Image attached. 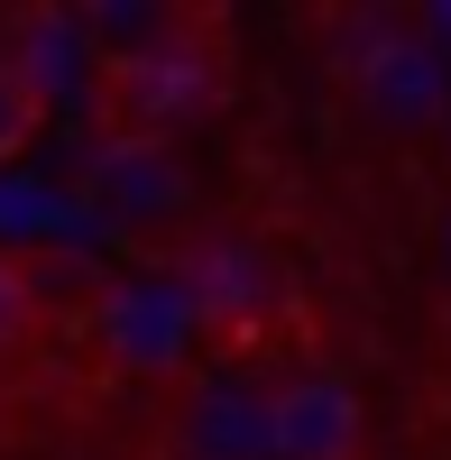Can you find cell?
<instances>
[{
	"label": "cell",
	"instance_id": "obj_1",
	"mask_svg": "<svg viewBox=\"0 0 451 460\" xmlns=\"http://www.w3.org/2000/svg\"><path fill=\"white\" fill-rule=\"evenodd\" d=\"M93 111H102L111 147H157L175 129H194L203 111H221V47L175 28L166 47L111 56V65H93Z\"/></svg>",
	"mask_w": 451,
	"mask_h": 460
},
{
	"label": "cell",
	"instance_id": "obj_2",
	"mask_svg": "<svg viewBox=\"0 0 451 460\" xmlns=\"http://www.w3.org/2000/svg\"><path fill=\"white\" fill-rule=\"evenodd\" d=\"M166 277L194 295V323H203V350H221V359H258L268 341L295 323L286 314V267L258 249V240H240V230H212V240H194Z\"/></svg>",
	"mask_w": 451,
	"mask_h": 460
},
{
	"label": "cell",
	"instance_id": "obj_3",
	"mask_svg": "<svg viewBox=\"0 0 451 460\" xmlns=\"http://www.w3.org/2000/svg\"><path fill=\"white\" fill-rule=\"evenodd\" d=\"M93 341L129 377H184L194 350H203V323H194V295L175 277H120L93 304Z\"/></svg>",
	"mask_w": 451,
	"mask_h": 460
},
{
	"label": "cell",
	"instance_id": "obj_4",
	"mask_svg": "<svg viewBox=\"0 0 451 460\" xmlns=\"http://www.w3.org/2000/svg\"><path fill=\"white\" fill-rule=\"evenodd\" d=\"M368 414L359 387L332 368H295L286 387H268V460H359Z\"/></svg>",
	"mask_w": 451,
	"mask_h": 460
},
{
	"label": "cell",
	"instance_id": "obj_5",
	"mask_svg": "<svg viewBox=\"0 0 451 460\" xmlns=\"http://www.w3.org/2000/svg\"><path fill=\"white\" fill-rule=\"evenodd\" d=\"M175 460H268V396L212 387V405L194 396V414L175 424Z\"/></svg>",
	"mask_w": 451,
	"mask_h": 460
},
{
	"label": "cell",
	"instance_id": "obj_6",
	"mask_svg": "<svg viewBox=\"0 0 451 460\" xmlns=\"http://www.w3.org/2000/svg\"><path fill=\"white\" fill-rule=\"evenodd\" d=\"M74 19H84V37H93V65L138 56V47H166V37L184 28L175 0H74Z\"/></svg>",
	"mask_w": 451,
	"mask_h": 460
},
{
	"label": "cell",
	"instance_id": "obj_7",
	"mask_svg": "<svg viewBox=\"0 0 451 460\" xmlns=\"http://www.w3.org/2000/svg\"><path fill=\"white\" fill-rule=\"evenodd\" d=\"M84 47H93V37H84V19H37L28 37H19V56H10V74H19V84L37 93V102H56V93H74V84H84Z\"/></svg>",
	"mask_w": 451,
	"mask_h": 460
},
{
	"label": "cell",
	"instance_id": "obj_8",
	"mask_svg": "<svg viewBox=\"0 0 451 460\" xmlns=\"http://www.w3.org/2000/svg\"><path fill=\"white\" fill-rule=\"evenodd\" d=\"M28 323H37V277H28L19 249H0V359L28 341Z\"/></svg>",
	"mask_w": 451,
	"mask_h": 460
},
{
	"label": "cell",
	"instance_id": "obj_9",
	"mask_svg": "<svg viewBox=\"0 0 451 460\" xmlns=\"http://www.w3.org/2000/svg\"><path fill=\"white\" fill-rule=\"evenodd\" d=\"M37 120H47V102H37V93L19 84V74H10V65H0V166H10L19 147L37 138Z\"/></svg>",
	"mask_w": 451,
	"mask_h": 460
}]
</instances>
